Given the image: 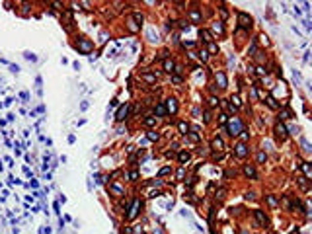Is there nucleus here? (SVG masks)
<instances>
[{
  "mask_svg": "<svg viewBox=\"0 0 312 234\" xmlns=\"http://www.w3.org/2000/svg\"><path fill=\"white\" fill-rule=\"evenodd\" d=\"M226 129H228V133L232 136H238L240 135V131L244 129V125H242V121L238 119V117H230L226 121Z\"/></svg>",
  "mask_w": 312,
  "mask_h": 234,
  "instance_id": "f257e3e1",
  "label": "nucleus"
},
{
  "mask_svg": "<svg viewBox=\"0 0 312 234\" xmlns=\"http://www.w3.org/2000/svg\"><path fill=\"white\" fill-rule=\"evenodd\" d=\"M76 49L80 53H84V55H88V53L94 49V43H92L90 39H86V37H82V39H78V45H76Z\"/></svg>",
  "mask_w": 312,
  "mask_h": 234,
  "instance_id": "f03ea898",
  "label": "nucleus"
},
{
  "mask_svg": "<svg viewBox=\"0 0 312 234\" xmlns=\"http://www.w3.org/2000/svg\"><path fill=\"white\" fill-rule=\"evenodd\" d=\"M238 24H240V27H244V29H250V27L254 26V20H252V16H248L246 12H238Z\"/></svg>",
  "mask_w": 312,
  "mask_h": 234,
  "instance_id": "7ed1b4c3",
  "label": "nucleus"
},
{
  "mask_svg": "<svg viewBox=\"0 0 312 234\" xmlns=\"http://www.w3.org/2000/svg\"><path fill=\"white\" fill-rule=\"evenodd\" d=\"M164 107H166V115H176L178 113V100L176 98H168L164 102Z\"/></svg>",
  "mask_w": 312,
  "mask_h": 234,
  "instance_id": "20e7f679",
  "label": "nucleus"
},
{
  "mask_svg": "<svg viewBox=\"0 0 312 234\" xmlns=\"http://www.w3.org/2000/svg\"><path fill=\"white\" fill-rule=\"evenodd\" d=\"M254 217H256L258 226H267V224H269V219H267L265 214H263V211H260V209H256V211H254Z\"/></svg>",
  "mask_w": 312,
  "mask_h": 234,
  "instance_id": "39448f33",
  "label": "nucleus"
},
{
  "mask_svg": "<svg viewBox=\"0 0 312 234\" xmlns=\"http://www.w3.org/2000/svg\"><path fill=\"white\" fill-rule=\"evenodd\" d=\"M234 154L238 156V158H246V156H248L246 143H238V144H236V146H234Z\"/></svg>",
  "mask_w": 312,
  "mask_h": 234,
  "instance_id": "423d86ee",
  "label": "nucleus"
},
{
  "mask_svg": "<svg viewBox=\"0 0 312 234\" xmlns=\"http://www.w3.org/2000/svg\"><path fill=\"white\" fill-rule=\"evenodd\" d=\"M127 113H129V104L119 105V109H117V113H115V119H117V121H125Z\"/></svg>",
  "mask_w": 312,
  "mask_h": 234,
  "instance_id": "0eeeda50",
  "label": "nucleus"
},
{
  "mask_svg": "<svg viewBox=\"0 0 312 234\" xmlns=\"http://www.w3.org/2000/svg\"><path fill=\"white\" fill-rule=\"evenodd\" d=\"M214 80H217V84L221 86V88H226L228 86V82H226V74L222 70H217L214 72Z\"/></svg>",
  "mask_w": 312,
  "mask_h": 234,
  "instance_id": "6e6552de",
  "label": "nucleus"
},
{
  "mask_svg": "<svg viewBox=\"0 0 312 234\" xmlns=\"http://www.w3.org/2000/svg\"><path fill=\"white\" fill-rule=\"evenodd\" d=\"M187 18L191 20V22H193V24H201V12H199V10H197V8H191V10H189L187 12Z\"/></svg>",
  "mask_w": 312,
  "mask_h": 234,
  "instance_id": "1a4fd4ad",
  "label": "nucleus"
},
{
  "mask_svg": "<svg viewBox=\"0 0 312 234\" xmlns=\"http://www.w3.org/2000/svg\"><path fill=\"white\" fill-rule=\"evenodd\" d=\"M139 207H141V201H139V199H135V201H133V207H131L129 213H127V219H135L136 213H139Z\"/></svg>",
  "mask_w": 312,
  "mask_h": 234,
  "instance_id": "9d476101",
  "label": "nucleus"
},
{
  "mask_svg": "<svg viewBox=\"0 0 312 234\" xmlns=\"http://www.w3.org/2000/svg\"><path fill=\"white\" fill-rule=\"evenodd\" d=\"M211 148H213V150H222V148H224V143H222V139L214 136L213 141H211Z\"/></svg>",
  "mask_w": 312,
  "mask_h": 234,
  "instance_id": "9b49d317",
  "label": "nucleus"
},
{
  "mask_svg": "<svg viewBox=\"0 0 312 234\" xmlns=\"http://www.w3.org/2000/svg\"><path fill=\"white\" fill-rule=\"evenodd\" d=\"M275 133H277V136H279V139H285V136H287V127H285L283 123H277Z\"/></svg>",
  "mask_w": 312,
  "mask_h": 234,
  "instance_id": "f8f14e48",
  "label": "nucleus"
},
{
  "mask_svg": "<svg viewBox=\"0 0 312 234\" xmlns=\"http://www.w3.org/2000/svg\"><path fill=\"white\" fill-rule=\"evenodd\" d=\"M164 70L166 72H174V68H176V65H174V61L172 58H164Z\"/></svg>",
  "mask_w": 312,
  "mask_h": 234,
  "instance_id": "ddd939ff",
  "label": "nucleus"
},
{
  "mask_svg": "<svg viewBox=\"0 0 312 234\" xmlns=\"http://www.w3.org/2000/svg\"><path fill=\"white\" fill-rule=\"evenodd\" d=\"M199 35H201V39L205 41V43H211V41H213V35H211V31H207V29H201Z\"/></svg>",
  "mask_w": 312,
  "mask_h": 234,
  "instance_id": "4468645a",
  "label": "nucleus"
},
{
  "mask_svg": "<svg viewBox=\"0 0 312 234\" xmlns=\"http://www.w3.org/2000/svg\"><path fill=\"white\" fill-rule=\"evenodd\" d=\"M154 111H156V117H164V115H166V107H164V102H160V104L156 105V109H154Z\"/></svg>",
  "mask_w": 312,
  "mask_h": 234,
  "instance_id": "2eb2a0df",
  "label": "nucleus"
},
{
  "mask_svg": "<svg viewBox=\"0 0 312 234\" xmlns=\"http://www.w3.org/2000/svg\"><path fill=\"white\" fill-rule=\"evenodd\" d=\"M213 31L219 33V35L224 33V26H222V22H214V24H213Z\"/></svg>",
  "mask_w": 312,
  "mask_h": 234,
  "instance_id": "dca6fc26",
  "label": "nucleus"
},
{
  "mask_svg": "<svg viewBox=\"0 0 312 234\" xmlns=\"http://www.w3.org/2000/svg\"><path fill=\"white\" fill-rule=\"evenodd\" d=\"M244 174H246L248 178H256V168L250 166V164H246V166H244Z\"/></svg>",
  "mask_w": 312,
  "mask_h": 234,
  "instance_id": "f3484780",
  "label": "nucleus"
},
{
  "mask_svg": "<svg viewBox=\"0 0 312 234\" xmlns=\"http://www.w3.org/2000/svg\"><path fill=\"white\" fill-rule=\"evenodd\" d=\"M178 131H180L182 135H187V131H189V125L185 123V121H180V123H178Z\"/></svg>",
  "mask_w": 312,
  "mask_h": 234,
  "instance_id": "a211bd4d",
  "label": "nucleus"
},
{
  "mask_svg": "<svg viewBox=\"0 0 312 234\" xmlns=\"http://www.w3.org/2000/svg\"><path fill=\"white\" fill-rule=\"evenodd\" d=\"M221 104H222V107H224V109H226L228 113H234V111H236V107H234V105L230 104V102H226V100H222Z\"/></svg>",
  "mask_w": 312,
  "mask_h": 234,
  "instance_id": "6ab92c4d",
  "label": "nucleus"
},
{
  "mask_svg": "<svg viewBox=\"0 0 312 234\" xmlns=\"http://www.w3.org/2000/svg\"><path fill=\"white\" fill-rule=\"evenodd\" d=\"M178 158H180V162L182 164H185L189 160V158H191V154H189V152H185V150H183V152H180V156H178Z\"/></svg>",
  "mask_w": 312,
  "mask_h": 234,
  "instance_id": "aec40b11",
  "label": "nucleus"
},
{
  "mask_svg": "<svg viewBox=\"0 0 312 234\" xmlns=\"http://www.w3.org/2000/svg\"><path fill=\"white\" fill-rule=\"evenodd\" d=\"M230 104H232L234 107H240L242 102H240V98H238V96H234V94H232V96H230Z\"/></svg>",
  "mask_w": 312,
  "mask_h": 234,
  "instance_id": "412c9836",
  "label": "nucleus"
},
{
  "mask_svg": "<svg viewBox=\"0 0 312 234\" xmlns=\"http://www.w3.org/2000/svg\"><path fill=\"white\" fill-rule=\"evenodd\" d=\"M127 27H129V31H133V33H136V31H139V26H136V24L133 22V20H129V22H127Z\"/></svg>",
  "mask_w": 312,
  "mask_h": 234,
  "instance_id": "4be33fe9",
  "label": "nucleus"
},
{
  "mask_svg": "<svg viewBox=\"0 0 312 234\" xmlns=\"http://www.w3.org/2000/svg\"><path fill=\"white\" fill-rule=\"evenodd\" d=\"M287 119H291V113H289L287 109L279 111V121H287Z\"/></svg>",
  "mask_w": 312,
  "mask_h": 234,
  "instance_id": "5701e85b",
  "label": "nucleus"
},
{
  "mask_svg": "<svg viewBox=\"0 0 312 234\" xmlns=\"http://www.w3.org/2000/svg\"><path fill=\"white\" fill-rule=\"evenodd\" d=\"M300 166H302V170H304V176H306V178H310V176H312V170H310V166H308V162H302Z\"/></svg>",
  "mask_w": 312,
  "mask_h": 234,
  "instance_id": "b1692460",
  "label": "nucleus"
},
{
  "mask_svg": "<svg viewBox=\"0 0 312 234\" xmlns=\"http://www.w3.org/2000/svg\"><path fill=\"white\" fill-rule=\"evenodd\" d=\"M144 125H146V127H154V125H156V117H146V119H144Z\"/></svg>",
  "mask_w": 312,
  "mask_h": 234,
  "instance_id": "393cba45",
  "label": "nucleus"
},
{
  "mask_svg": "<svg viewBox=\"0 0 312 234\" xmlns=\"http://www.w3.org/2000/svg\"><path fill=\"white\" fill-rule=\"evenodd\" d=\"M267 105H269V107H273V109H277V107H279V104L275 102V98H267Z\"/></svg>",
  "mask_w": 312,
  "mask_h": 234,
  "instance_id": "a878e982",
  "label": "nucleus"
},
{
  "mask_svg": "<svg viewBox=\"0 0 312 234\" xmlns=\"http://www.w3.org/2000/svg\"><path fill=\"white\" fill-rule=\"evenodd\" d=\"M265 160H267V154H265V152H263V150H261V152H258V162L263 164Z\"/></svg>",
  "mask_w": 312,
  "mask_h": 234,
  "instance_id": "bb28decb",
  "label": "nucleus"
},
{
  "mask_svg": "<svg viewBox=\"0 0 312 234\" xmlns=\"http://www.w3.org/2000/svg\"><path fill=\"white\" fill-rule=\"evenodd\" d=\"M226 121H228V115L226 113H221L219 115V125H226Z\"/></svg>",
  "mask_w": 312,
  "mask_h": 234,
  "instance_id": "cd10ccee",
  "label": "nucleus"
},
{
  "mask_svg": "<svg viewBox=\"0 0 312 234\" xmlns=\"http://www.w3.org/2000/svg\"><path fill=\"white\" fill-rule=\"evenodd\" d=\"M199 58H201V61H207V58H209L207 49H201V51H199Z\"/></svg>",
  "mask_w": 312,
  "mask_h": 234,
  "instance_id": "c85d7f7f",
  "label": "nucleus"
},
{
  "mask_svg": "<svg viewBox=\"0 0 312 234\" xmlns=\"http://www.w3.org/2000/svg\"><path fill=\"white\" fill-rule=\"evenodd\" d=\"M267 203H269L271 207H277V199H275L273 195H267Z\"/></svg>",
  "mask_w": 312,
  "mask_h": 234,
  "instance_id": "c756f323",
  "label": "nucleus"
},
{
  "mask_svg": "<svg viewBox=\"0 0 312 234\" xmlns=\"http://www.w3.org/2000/svg\"><path fill=\"white\" fill-rule=\"evenodd\" d=\"M217 51H219L217 43H213V41H211V43H209V51H207V53H217Z\"/></svg>",
  "mask_w": 312,
  "mask_h": 234,
  "instance_id": "7c9ffc66",
  "label": "nucleus"
},
{
  "mask_svg": "<svg viewBox=\"0 0 312 234\" xmlns=\"http://www.w3.org/2000/svg\"><path fill=\"white\" fill-rule=\"evenodd\" d=\"M146 136H148V141H158V136H160V135H158V133H154V131H150Z\"/></svg>",
  "mask_w": 312,
  "mask_h": 234,
  "instance_id": "2f4dec72",
  "label": "nucleus"
},
{
  "mask_svg": "<svg viewBox=\"0 0 312 234\" xmlns=\"http://www.w3.org/2000/svg\"><path fill=\"white\" fill-rule=\"evenodd\" d=\"M240 136H242V143H244V141H248V139H250V133H248L246 129H242V131H240Z\"/></svg>",
  "mask_w": 312,
  "mask_h": 234,
  "instance_id": "473e14b6",
  "label": "nucleus"
},
{
  "mask_svg": "<svg viewBox=\"0 0 312 234\" xmlns=\"http://www.w3.org/2000/svg\"><path fill=\"white\" fill-rule=\"evenodd\" d=\"M260 39H261V43H263V45H269V37H267L265 33H261V35H260Z\"/></svg>",
  "mask_w": 312,
  "mask_h": 234,
  "instance_id": "72a5a7b5",
  "label": "nucleus"
},
{
  "mask_svg": "<svg viewBox=\"0 0 312 234\" xmlns=\"http://www.w3.org/2000/svg\"><path fill=\"white\" fill-rule=\"evenodd\" d=\"M129 178H131V180H133V182H135V180H139V172H136V170H133V172H129Z\"/></svg>",
  "mask_w": 312,
  "mask_h": 234,
  "instance_id": "f704fd0d",
  "label": "nucleus"
},
{
  "mask_svg": "<svg viewBox=\"0 0 312 234\" xmlns=\"http://www.w3.org/2000/svg\"><path fill=\"white\" fill-rule=\"evenodd\" d=\"M256 72H258V74H261V76H263V74H267V70L263 68V66H258V68H256Z\"/></svg>",
  "mask_w": 312,
  "mask_h": 234,
  "instance_id": "c9c22d12",
  "label": "nucleus"
},
{
  "mask_svg": "<svg viewBox=\"0 0 312 234\" xmlns=\"http://www.w3.org/2000/svg\"><path fill=\"white\" fill-rule=\"evenodd\" d=\"M170 172H172V168H168V166H166V168L160 170V176H166V174H170Z\"/></svg>",
  "mask_w": 312,
  "mask_h": 234,
  "instance_id": "e433bc0d",
  "label": "nucleus"
},
{
  "mask_svg": "<svg viewBox=\"0 0 312 234\" xmlns=\"http://www.w3.org/2000/svg\"><path fill=\"white\" fill-rule=\"evenodd\" d=\"M217 104H219V100H217V98H211V100H209V105H211V107H214Z\"/></svg>",
  "mask_w": 312,
  "mask_h": 234,
  "instance_id": "4c0bfd02",
  "label": "nucleus"
},
{
  "mask_svg": "<svg viewBox=\"0 0 312 234\" xmlns=\"http://www.w3.org/2000/svg\"><path fill=\"white\" fill-rule=\"evenodd\" d=\"M26 58H29V61H37V57H35L33 53H26Z\"/></svg>",
  "mask_w": 312,
  "mask_h": 234,
  "instance_id": "58836bf2",
  "label": "nucleus"
},
{
  "mask_svg": "<svg viewBox=\"0 0 312 234\" xmlns=\"http://www.w3.org/2000/svg\"><path fill=\"white\" fill-rule=\"evenodd\" d=\"M144 80H148V82H154V76H152V74H144Z\"/></svg>",
  "mask_w": 312,
  "mask_h": 234,
  "instance_id": "ea45409f",
  "label": "nucleus"
},
{
  "mask_svg": "<svg viewBox=\"0 0 312 234\" xmlns=\"http://www.w3.org/2000/svg\"><path fill=\"white\" fill-rule=\"evenodd\" d=\"M189 139H191V141H199V136L195 135V133H191V135H189Z\"/></svg>",
  "mask_w": 312,
  "mask_h": 234,
  "instance_id": "a19ab883",
  "label": "nucleus"
},
{
  "mask_svg": "<svg viewBox=\"0 0 312 234\" xmlns=\"http://www.w3.org/2000/svg\"><path fill=\"white\" fill-rule=\"evenodd\" d=\"M80 109H82V111H86V109H88V104H86V102H82V105H80Z\"/></svg>",
  "mask_w": 312,
  "mask_h": 234,
  "instance_id": "79ce46f5",
  "label": "nucleus"
},
{
  "mask_svg": "<svg viewBox=\"0 0 312 234\" xmlns=\"http://www.w3.org/2000/svg\"><path fill=\"white\" fill-rule=\"evenodd\" d=\"M242 234H248V232H242Z\"/></svg>",
  "mask_w": 312,
  "mask_h": 234,
  "instance_id": "37998d69",
  "label": "nucleus"
}]
</instances>
